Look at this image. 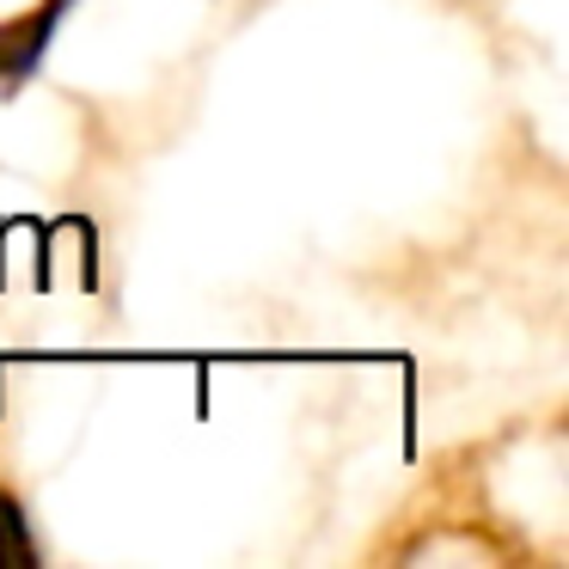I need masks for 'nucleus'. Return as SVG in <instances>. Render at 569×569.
<instances>
[{
    "mask_svg": "<svg viewBox=\"0 0 569 569\" xmlns=\"http://www.w3.org/2000/svg\"><path fill=\"white\" fill-rule=\"evenodd\" d=\"M26 557H31V539L19 527V508L0 496V563H26Z\"/></svg>",
    "mask_w": 569,
    "mask_h": 569,
    "instance_id": "obj_2",
    "label": "nucleus"
},
{
    "mask_svg": "<svg viewBox=\"0 0 569 569\" xmlns=\"http://www.w3.org/2000/svg\"><path fill=\"white\" fill-rule=\"evenodd\" d=\"M68 13V0H0V74L26 68Z\"/></svg>",
    "mask_w": 569,
    "mask_h": 569,
    "instance_id": "obj_1",
    "label": "nucleus"
}]
</instances>
